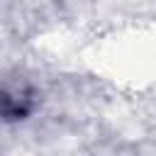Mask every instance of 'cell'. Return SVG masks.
Wrapping results in <instances>:
<instances>
[{
	"mask_svg": "<svg viewBox=\"0 0 156 156\" xmlns=\"http://www.w3.org/2000/svg\"><path fill=\"white\" fill-rule=\"evenodd\" d=\"M32 112V95L24 88H2L0 90V117L24 119Z\"/></svg>",
	"mask_w": 156,
	"mask_h": 156,
	"instance_id": "6da1fadb",
	"label": "cell"
}]
</instances>
